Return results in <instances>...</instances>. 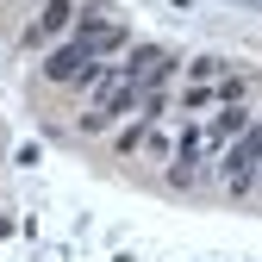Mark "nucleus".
Returning <instances> with one entry per match:
<instances>
[{
  "label": "nucleus",
  "instance_id": "nucleus-6",
  "mask_svg": "<svg viewBox=\"0 0 262 262\" xmlns=\"http://www.w3.org/2000/svg\"><path fill=\"white\" fill-rule=\"evenodd\" d=\"M181 69H187V81H200V88H206V81H219L225 69H231V62H225V56H187Z\"/></svg>",
  "mask_w": 262,
  "mask_h": 262
},
{
  "label": "nucleus",
  "instance_id": "nucleus-5",
  "mask_svg": "<svg viewBox=\"0 0 262 262\" xmlns=\"http://www.w3.org/2000/svg\"><path fill=\"white\" fill-rule=\"evenodd\" d=\"M250 94H256V75H250V69L212 81V100H219V106H250Z\"/></svg>",
  "mask_w": 262,
  "mask_h": 262
},
{
  "label": "nucleus",
  "instance_id": "nucleus-9",
  "mask_svg": "<svg viewBox=\"0 0 262 262\" xmlns=\"http://www.w3.org/2000/svg\"><path fill=\"white\" fill-rule=\"evenodd\" d=\"M138 150H150V156H162V162L175 156V144H169V131H156V125L144 131V144H138Z\"/></svg>",
  "mask_w": 262,
  "mask_h": 262
},
{
  "label": "nucleus",
  "instance_id": "nucleus-8",
  "mask_svg": "<svg viewBox=\"0 0 262 262\" xmlns=\"http://www.w3.org/2000/svg\"><path fill=\"white\" fill-rule=\"evenodd\" d=\"M144 131H150L144 119H138V125H119V131H113V150H119V156H131V150L144 144Z\"/></svg>",
  "mask_w": 262,
  "mask_h": 262
},
{
  "label": "nucleus",
  "instance_id": "nucleus-7",
  "mask_svg": "<svg viewBox=\"0 0 262 262\" xmlns=\"http://www.w3.org/2000/svg\"><path fill=\"white\" fill-rule=\"evenodd\" d=\"M175 100H181V119H187V113H206V106H219V100H212V81H206V88H200V81H187Z\"/></svg>",
  "mask_w": 262,
  "mask_h": 262
},
{
  "label": "nucleus",
  "instance_id": "nucleus-1",
  "mask_svg": "<svg viewBox=\"0 0 262 262\" xmlns=\"http://www.w3.org/2000/svg\"><path fill=\"white\" fill-rule=\"evenodd\" d=\"M256 156H262V131H256V125L219 156V181H225L231 200H250V193H256Z\"/></svg>",
  "mask_w": 262,
  "mask_h": 262
},
{
  "label": "nucleus",
  "instance_id": "nucleus-2",
  "mask_svg": "<svg viewBox=\"0 0 262 262\" xmlns=\"http://www.w3.org/2000/svg\"><path fill=\"white\" fill-rule=\"evenodd\" d=\"M75 13H81V0H44V7L31 13V25L19 31V44H25V50H44V44H56V38H69Z\"/></svg>",
  "mask_w": 262,
  "mask_h": 262
},
{
  "label": "nucleus",
  "instance_id": "nucleus-3",
  "mask_svg": "<svg viewBox=\"0 0 262 262\" xmlns=\"http://www.w3.org/2000/svg\"><path fill=\"white\" fill-rule=\"evenodd\" d=\"M88 62H94V56H88L75 38H62V44L44 56V69H38V75H44V88H75V75L88 69Z\"/></svg>",
  "mask_w": 262,
  "mask_h": 262
},
{
  "label": "nucleus",
  "instance_id": "nucleus-4",
  "mask_svg": "<svg viewBox=\"0 0 262 262\" xmlns=\"http://www.w3.org/2000/svg\"><path fill=\"white\" fill-rule=\"evenodd\" d=\"M256 125V106H219V119L212 125H200V144H231V138H244V131Z\"/></svg>",
  "mask_w": 262,
  "mask_h": 262
}]
</instances>
